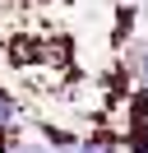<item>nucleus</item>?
I'll return each instance as SVG.
<instances>
[{
  "label": "nucleus",
  "instance_id": "obj_3",
  "mask_svg": "<svg viewBox=\"0 0 148 153\" xmlns=\"http://www.w3.org/2000/svg\"><path fill=\"white\" fill-rule=\"evenodd\" d=\"M14 153H46V149H28V144H23V149H14Z\"/></svg>",
  "mask_w": 148,
  "mask_h": 153
},
{
  "label": "nucleus",
  "instance_id": "obj_2",
  "mask_svg": "<svg viewBox=\"0 0 148 153\" xmlns=\"http://www.w3.org/2000/svg\"><path fill=\"white\" fill-rule=\"evenodd\" d=\"M139 70H144V84H148V51H144V60H139Z\"/></svg>",
  "mask_w": 148,
  "mask_h": 153
},
{
  "label": "nucleus",
  "instance_id": "obj_1",
  "mask_svg": "<svg viewBox=\"0 0 148 153\" xmlns=\"http://www.w3.org/2000/svg\"><path fill=\"white\" fill-rule=\"evenodd\" d=\"M5 121H9V102L0 97V125H5Z\"/></svg>",
  "mask_w": 148,
  "mask_h": 153
},
{
  "label": "nucleus",
  "instance_id": "obj_4",
  "mask_svg": "<svg viewBox=\"0 0 148 153\" xmlns=\"http://www.w3.org/2000/svg\"><path fill=\"white\" fill-rule=\"evenodd\" d=\"M83 153H107V149H102V144H92V149H83Z\"/></svg>",
  "mask_w": 148,
  "mask_h": 153
}]
</instances>
